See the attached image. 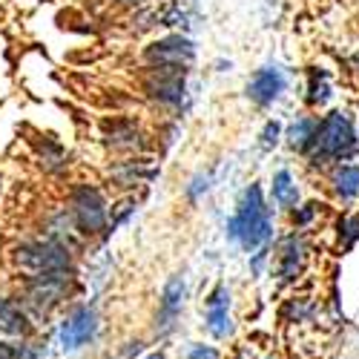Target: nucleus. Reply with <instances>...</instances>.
<instances>
[{
	"mask_svg": "<svg viewBox=\"0 0 359 359\" xmlns=\"http://www.w3.org/2000/svg\"><path fill=\"white\" fill-rule=\"evenodd\" d=\"M271 233H273V222H271V213H267V207H264L262 187L250 184L245 190L242 201H238L236 216L227 224V236L233 242L242 245L245 250H256L259 245H267Z\"/></svg>",
	"mask_w": 359,
	"mask_h": 359,
	"instance_id": "nucleus-1",
	"label": "nucleus"
},
{
	"mask_svg": "<svg viewBox=\"0 0 359 359\" xmlns=\"http://www.w3.org/2000/svg\"><path fill=\"white\" fill-rule=\"evenodd\" d=\"M311 161L313 164H327V161H342L356 153V130L351 124L348 112H331L322 118L316 127L313 144H311Z\"/></svg>",
	"mask_w": 359,
	"mask_h": 359,
	"instance_id": "nucleus-2",
	"label": "nucleus"
},
{
	"mask_svg": "<svg viewBox=\"0 0 359 359\" xmlns=\"http://www.w3.org/2000/svg\"><path fill=\"white\" fill-rule=\"evenodd\" d=\"M18 262L35 273L69 271V250L55 242H35V245H23L18 250Z\"/></svg>",
	"mask_w": 359,
	"mask_h": 359,
	"instance_id": "nucleus-3",
	"label": "nucleus"
},
{
	"mask_svg": "<svg viewBox=\"0 0 359 359\" xmlns=\"http://www.w3.org/2000/svg\"><path fill=\"white\" fill-rule=\"evenodd\" d=\"M72 210L83 233H98L107 222V201L95 187H78L72 196Z\"/></svg>",
	"mask_w": 359,
	"mask_h": 359,
	"instance_id": "nucleus-4",
	"label": "nucleus"
},
{
	"mask_svg": "<svg viewBox=\"0 0 359 359\" xmlns=\"http://www.w3.org/2000/svg\"><path fill=\"white\" fill-rule=\"evenodd\" d=\"M69 287V276L67 271H52V273H35L32 285H29L26 299L32 302L38 311H46L49 305H55Z\"/></svg>",
	"mask_w": 359,
	"mask_h": 359,
	"instance_id": "nucleus-5",
	"label": "nucleus"
},
{
	"mask_svg": "<svg viewBox=\"0 0 359 359\" xmlns=\"http://www.w3.org/2000/svg\"><path fill=\"white\" fill-rule=\"evenodd\" d=\"M98 331V313L93 308H78L64 325H61V345L67 351H78L81 345H86Z\"/></svg>",
	"mask_w": 359,
	"mask_h": 359,
	"instance_id": "nucleus-6",
	"label": "nucleus"
},
{
	"mask_svg": "<svg viewBox=\"0 0 359 359\" xmlns=\"http://www.w3.org/2000/svg\"><path fill=\"white\" fill-rule=\"evenodd\" d=\"M207 331L216 339L230 337V290L224 285H219L210 299H207Z\"/></svg>",
	"mask_w": 359,
	"mask_h": 359,
	"instance_id": "nucleus-7",
	"label": "nucleus"
},
{
	"mask_svg": "<svg viewBox=\"0 0 359 359\" xmlns=\"http://www.w3.org/2000/svg\"><path fill=\"white\" fill-rule=\"evenodd\" d=\"M282 89H285V78H282V72L273 69V67H264V69H259V72L250 78V83H248V98L264 107V104L276 101Z\"/></svg>",
	"mask_w": 359,
	"mask_h": 359,
	"instance_id": "nucleus-8",
	"label": "nucleus"
},
{
	"mask_svg": "<svg viewBox=\"0 0 359 359\" xmlns=\"http://www.w3.org/2000/svg\"><path fill=\"white\" fill-rule=\"evenodd\" d=\"M147 57L158 67H182L193 57V46L184 38H167V41H161V43H156L153 49H149Z\"/></svg>",
	"mask_w": 359,
	"mask_h": 359,
	"instance_id": "nucleus-9",
	"label": "nucleus"
},
{
	"mask_svg": "<svg viewBox=\"0 0 359 359\" xmlns=\"http://www.w3.org/2000/svg\"><path fill=\"white\" fill-rule=\"evenodd\" d=\"M302 259H305V242H302V236H287L285 242H282V253H279V276L285 282L296 279L299 273V267H302Z\"/></svg>",
	"mask_w": 359,
	"mask_h": 359,
	"instance_id": "nucleus-10",
	"label": "nucleus"
},
{
	"mask_svg": "<svg viewBox=\"0 0 359 359\" xmlns=\"http://www.w3.org/2000/svg\"><path fill=\"white\" fill-rule=\"evenodd\" d=\"M182 305H184V282L182 279H170L167 287H164V296H161V327H170L172 319L182 313Z\"/></svg>",
	"mask_w": 359,
	"mask_h": 359,
	"instance_id": "nucleus-11",
	"label": "nucleus"
},
{
	"mask_svg": "<svg viewBox=\"0 0 359 359\" xmlns=\"http://www.w3.org/2000/svg\"><path fill=\"white\" fill-rule=\"evenodd\" d=\"M334 190L342 201H353L359 196V167L342 164L334 170Z\"/></svg>",
	"mask_w": 359,
	"mask_h": 359,
	"instance_id": "nucleus-12",
	"label": "nucleus"
},
{
	"mask_svg": "<svg viewBox=\"0 0 359 359\" xmlns=\"http://www.w3.org/2000/svg\"><path fill=\"white\" fill-rule=\"evenodd\" d=\"M316 127H319L316 118H299V121L290 124V130H287V144L293 149H299V153H305V149H311V144H313Z\"/></svg>",
	"mask_w": 359,
	"mask_h": 359,
	"instance_id": "nucleus-13",
	"label": "nucleus"
},
{
	"mask_svg": "<svg viewBox=\"0 0 359 359\" xmlns=\"http://www.w3.org/2000/svg\"><path fill=\"white\" fill-rule=\"evenodd\" d=\"M273 198L282 207H296V201H299V187L293 184V178H290L287 170H279L273 175Z\"/></svg>",
	"mask_w": 359,
	"mask_h": 359,
	"instance_id": "nucleus-14",
	"label": "nucleus"
},
{
	"mask_svg": "<svg viewBox=\"0 0 359 359\" xmlns=\"http://www.w3.org/2000/svg\"><path fill=\"white\" fill-rule=\"evenodd\" d=\"M0 331H6V334H26L29 331L23 313L12 302H6V299H0Z\"/></svg>",
	"mask_w": 359,
	"mask_h": 359,
	"instance_id": "nucleus-15",
	"label": "nucleus"
},
{
	"mask_svg": "<svg viewBox=\"0 0 359 359\" xmlns=\"http://www.w3.org/2000/svg\"><path fill=\"white\" fill-rule=\"evenodd\" d=\"M311 78H313V81H311V95H308V101H311L313 107H319V104H325L327 98H331V83H327V75H325V72H313Z\"/></svg>",
	"mask_w": 359,
	"mask_h": 359,
	"instance_id": "nucleus-16",
	"label": "nucleus"
},
{
	"mask_svg": "<svg viewBox=\"0 0 359 359\" xmlns=\"http://www.w3.org/2000/svg\"><path fill=\"white\" fill-rule=\"evenodd\" d=\"M342 236H345V248H353V242L359 238V219L351 216V219H342Z\"/></svg>",
	"mask_w": 359,
	"mask_h": 359,
	"instance_id": "nucleus-17",
	"label": "nucleus"
},
{
	"mask_svg": "<svg viewBox=\"0 0 359 359\" xmlns=\"http://www.w3.org/2000/svg\"><path fill=\"white\" fill-rule=\"evenodd\" d=\"M190 359H222V356H219V351L210 348V345H193V348H190Z\"/></svg>",
	"mask_w": 359,
	"mask_h": 359,
	"instance_id": "nucleus-18",
	"label": "nucleus"
},
{
	"mask_svg": "<svg viewBox=\"0 0 359 359\" xmlns=\"http://www.w3.org/2000/svg\"><path fill=\"white\" fill-rule=\"evenodd\" d=\"M279 141V124L276 121H271L264 127V133H262V147H273Z\"/></svg>",
	"mask_w": 359,
	"mask_h": 359,
	"instance_id": "nucleus-19",
	"label": "nucleus"
},
{
	"mask_svg": "<svg viewBox=\"0 0 359 359\" xmlns=\"http://www.w3.org/2000/svg\"><path fill=\"white\" fill-rule=\"evenodd\" d=\"M313 213H316V204H305L299 213H293V222H296L299 227H305V224L313 219Z\"/></svg>",
	"mask_w": 359,
	"mask_h": 359,
	"instance_id": "nucleus-20",
	"label": "nucleus"
},
{
	"mask_svg": "<svg viewBox=\"0 0 359 359\" xmlns=\"http://www.w3.org/2000/svg\"><path fill=\"white\" fill-rule=\"evenodd\" d=\"M0 359H20V351H15L12 345H4V342H0Z\"/></svg>",
	"mask_w": 359,
	"mask_h": 359,
	"instance_id": "nucleus-21",
	"label": "nucleus"
},
{
	"mask_svg": "<svg viewBox=\"0 0 359 359\" xmlns=\"http://www.w3.org/2000/svg\"><path fill=\"white\" fill-rule=\"evenodd\" d=\"M121 4H138V0H121Z\"/></svg>",
	"mask_w": 359,
	"mask_h": 359,
	"instance_id": "nucleus-22",
	"label": "nucleus"
},
{
	"mask_svg": "<svg viewBox=\"0 0 359 359\" xmlns=\"http://www.w3.org/2000/svg\"><path fill=\"white\" fill-rule=\"evenodd\" d=\"M147 359H161V353H156V356H147Z\"/></svg>",
	"mask_w": 359,
	"mask_h": 359,
	"instance_id": "nucleus-23",
	"label": "nucleus"
}]
</instances>
